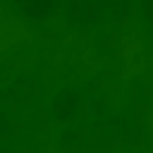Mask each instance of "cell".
Here are the masks:
<instances>
[{
    "mask_svg": "<svg viewBox=\"0 0 153 153\" xmlns=\"http://www.w3.org/2000/svg\"><path fill=\"white\" fill-rule=\"evenodd\" d=\"M19 31H22V24L7 14L0 12V50H5L7 45H12L17 38H19Z\"/></svg>",
    "mask_w": 153,
    "mask_h": 153,
    "instance_id": "1",
    "label": "cell"
}]
</instances>
